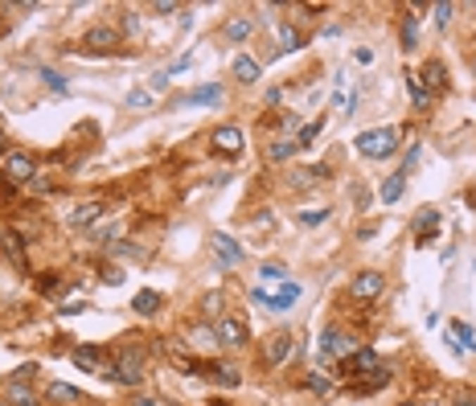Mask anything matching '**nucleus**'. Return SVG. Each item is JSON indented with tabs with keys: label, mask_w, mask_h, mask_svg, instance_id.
Returning a JSON list of instances; mask_svg holds the SVG:
<instances>
[{
	"label": "nucleus",
	"mask_w": 476,
	"mask_h": 406,
	"mask_svg": "<svg viewBox=\"0 0 476 406\" xmlns=\"http://www.w3.org/2000/svg\"><path fill=\"white\" fill-rule=\"evenodd\" d=\"M394 148H399V132H394V127H374V132H361V136H357V152L370 156V160L394 156Z\"/></svg>",
	"instance_id": "1"
},
{
	"label": "nucleus",
	"mask_w": 476,
	"mask_h": 406,
	"mask_svg": "<svg viewBox=\"0 0 476 406\" xmlns=\"http://www.w3.org/2000/svg\"><path fill=\"white\" fill-rule=\"evenodd\" d=\"M111 361H115V382L119 386H140L144 382V353H140V349L123 345Z\"/></svg>",
	"instance_id": "2"
},
{
	"label": "nucleus",
	"mask_w": 476,
	"mask_h": 406,
	"mask_svg": "<svg viewBox=\"0 0 476 406\" xmlns=\"http://www.w3.org/2000/svg\"><path fill=\"white\" fill-rule=\"evenodd\" d=\"M357 353V341L349 333H341V329H325L320 333V357L325 361H345Z\"/></svg>",
	"instance_id": "3"
},
{
	"label": "nucleus",
	"mask_w": 476,
	"mask_h": 406,
	"mask_svg": "<svg viewBox=\"0 0 476 406\" xmlns=\"http://www.w3.org/2000/svg\"><path fill=\"white\" fill-rule=\"evenodd\" d=\"M0 168H4V177L17 181V185H33V181H37V160H33L29 152H17V148L0 160Z\"/></svg>",
	"instance_id": "4"
},
{
	"label": "nucleus",
	"mask_w": 476,
	"mask_h": 406,
	"mask_svg": "<svg viewBox=\"0 0 476 406\" xmlns=\"http://www.w3.org/2000/svg\"><path fill=\"white\" fill-rule=\"evenodd\" d=\"M218 152H226V156H242V148H246V136H242V127L238 123H218L214 136H210Z\"/></svg>",
	"instance_id": "5"
},
{
	"label": "nucleus",
	"mask_w": 476,
	"mask_h": 406,
	"mask_svg": "<svg viewBox=\"0 0 476 406\" xmlns=\"http://www.w3.org/2000/svg\"><path fill=\"white\" fill-rule=\"evenodd\" d=\"M214 333H218V345L222 349H242L246 345V324L238 320V316H218V324H214Z\"/></svg>",
	"instance_id": "6"
},
{
	"label": "nucleus",
	"mask_w": 476,
	"mask_h": 406,
	"mask_svg": "<svg viewBox=\"0 0 476 406\" xmlns=\"http://www.w3.org/2000/svg\"><path fill=\"white\" fill-rule=\"evenodd\" d=\"M103 214H107L103 201H82V205H74L70 214H66V226H70V230H91V226H99Z\"/></svg>",
	"instance_id": "7"
},
{
	"label": "nucleus",
	"mask_w": 476,
	"mask_h": 406,
	"mask_svg": "<svg viewBox=\"0 0 476 406\" xmlns=\"http://www.w3.org/2000/svg\"><path fill=\"white\" fill-rule=\"evenodd\" d=\"M115 46H119V33L111 25H95V29L82 33V49L87 53H107V49H115Z\"/></svg>",
	"instance_id": "8"
},
{
	"label": "nucleus",
	"mask_w": 476,
	"mask_h": 406,
	"mask_svg": "<svg viewBox=\"0 0 476 406\" xmlns=\"http://www.w3.org/2000/svg\"><path fill=\"white\" fill-rule=\"evenodd\" d=\"M210 250H214V259L222 267H238V263H242V246H238L230 234H222V230L210 234Z\"/></svg>",
	"instance_id": "9"
},
{
	"label": "nucleus",
	"mask_w": 476,
	"mask_h": 406,
	"mask_svg": "<svg viewBox=\"0 0 476 406\" xmlns=\"http://www.w3.org/2000/svg\"><path fill=\"white\" fill-rule=\"evenodd\" d=\"M382 287H386L382 271H361V275H353V284H349V296L353 300H374V296H382Z\"/></svg>",
	"instance_id": "10"
},
{
	"label": "nucleus",
	"mask_w": 476,
	"mask_h": 406,
	"mask_svg": "<svg viewBox=\"0 0 476 406\" xmlns=\"http://www.w3.org/2000/svg\"><path fill=\"white\" fill-rule=\"evenodd\" d=\"M374 365H378V353H374V349H370V345H365V349H357L353 357H345V361H341V365H337V369H341V374H345V378H353V374H370V369H374Z\"/></svg>",
	"instance_id": "11"
},
{
	"label": "nucleus",
	"mask_w": 476,
	"mask_h": 406,
	"mask_svg": "<svg viewBox=\"0 0 476 406\" xmlns=\"http://www.w3.org/2000/svg\"><path fill=\"white\" fill-rule=\"evenodd\" d=\"M361 378H365V382H357L353 394H378V390H386V386H390V378H394V374H390V365H374V369H370V374H361Z\"/></svg>",
	"instance_id": "12"
},
{
	"label": "nucleus",
	"mask_w": 476,
	"mask_h": 406,
	"mask_svg": "<svg viewBox=\"0 0 476 406\" xmlns=\"http://www.w3.org/2000/svg\"><path fill=\"white\" fill-rule=\"evenodd\" d=\"M287 353H292V336L287 333H275L267 345H263V361H267V365H284Z\"/></svg>",
	"instance_id": "13"
},
{
	"label": "nucleus",
	"mask_w": 476,
	"mask_h": 406,
	"mask_svg": "<svg viewBox=\"0 0 476 406\" xmlns=\"http://www.w3.org/2000/svg\"><path fill=\"white\" fill-rule=\"evenodd\" d=\"M49 402L54 406H82V390L78 386H66V382H49Z\"/></svg>",
	"instance_id": "14"
},
{
	"label": "nucleus",
	"mask_w": 476,
	"mask_h": 406,
	"mask_svg": "<svg viewBox=\"0 0 476 406\" xmlns=\"http://www.w3.org/2000/svg\"><path fill=\"white\" fill-rule=\"evenodd\" d=\"M70 357H74V365H78V369H103V365H107V357H103V349H99V345H78Z\"/></svg>",
	"instance_id": "15"
},
{
	"label": "nucleus",
	"mask_w": 476,
	"mask_h": 406,
	"mask_svg": "<svg viewBox=\"0 0 476 406\" xmlns=\"http://www.w3.org/2000/svg\"><path fill=\"white\" fill-rule=\"evenodd\" d=\"M300 300V284H292V279H284V287H280V296H267V308L271 312H287L292 304Z\"/></svg>",
	"instance_id": "16"
},
{
	"label": "nucleus",
	"mask_w": 476,
	"mask_h": 406,
	"mask_svg": "<svg viewBox=\"0 0 476 406\" xmlns=\"http://www.w3.org/2000/svg\"><path fill=\"white\" fill-rule=\"evenodd\" d=\"M161 291H152V287H144V291H136V300H132V312H140V316H156L161 312Z\"/></svg>",
	"instance_id": "17"
},
{
	"label": "nucleus",
	"mask_w": 476,
	"mask_h": 406,
	"mask_svg": "<svg viewBox=\"0 0 476 406\" xmlns=\"http://www.w3.org/2000/svg\"><path fill=\"white\" fill-rule=\"evenodd\" d=\"M431 230H439V214L435 210H423L415 217V234H419V246H431Z\"/></svg>",
	"instance_id": "18"
},
{
	"label": "nucleus",
	"mask_w": 476,
	"mask_h": 406,
	"mask_svg": "<svg viewBox=\"0 0 476 406\" xmlns=\"http://www.w3.org/2000/svg\"><path fill=\"white\" fill-rule=\"evenodd\" d=\"M452 345L460 349V353H464V349L476 353V329H472V324H464V320H456V324H452Z\"/></svg>",
	"instance_id": "19"
},
{
	"label": "nucleus",
	"mask_w": 476,
	"mask_h": 406,
	"mask_svg": "<svg viewBox=\"0 0 476 406\" xmlns=\"http://www.w3.org/2000/svg\"><path fill=\"white\" fill-rule=\"evenodd\" d=\"M222 33H226L230 42H246V37L255 33V21H251V17H230V21L222 25Z\"/></svg>",
	"instance_id": "20"
},
{
	"label": "nucleus",
	"mask_w": 476,
	"mask_h": 406,
	"mask_svg": "<svg viewBox=\"0 0 476 406\" xmlns=\"http://www.w3.org/2000/svg\"><path fill=\"white\" fill-rule=\"evenodd\" d=\"M234 78L238 82H259V62L251 53H238L234 58Z\"/></svg>",
	"instance_id": "21"
},
{
	"label": "nucleus",
	"mask_w": 476,
	"mask_h": 406,
	"mask_svg": "<svg viewBox=\"0 0 476 406\" xmlns=\"http://www.w3.org/2000/svg\"><path fill=\"white\" fill-rule=\"evenodd\" d=\"M4 402L8 406H37V394L25 382H8V398H4Z\"/></svg>",
	"instance_id": "22"
},
{
	"label": "nucleus",
	"mask_w": 476,
	"mask_h": 406,
	"mask_svg": "<svg viewBox=\"0 0 476 406\" xmlns=\"http://www.w3.org/2000/svg\"><path fill=\"white\" fill-rule=\"evenodd\" d=\"M300 46H304L300 29H296V25H280V53H296Z\"/></svg>",
	"instance_id": "23"
},
{
	"label": "nucleus",
	"mask_w": 476,
	"mask_h": 406,
	"mask_svg": "<svg viewBox=\"0 0 476 406\" xmlns=\"http://www.w3.org/2000/svg\"><path fill=\"white\" fill-rule=\"evenodd\" d=\"M406 87H411V99H415V107L423 111V107H431V91L419 82V74H406Z\"/></svg>",
	"instance_id": "24"
},
{
	"label": "nucleus",
	"mask_w": 476,
	"mask_h": 406,
	"mask_svg": "<svg viewBox=\"0 0 476 406\" xmlns=\"http://www.w3.org/2000/svg\"><path fill=\"white\" fill-rule=\"evenodd\" d=\"M444 78H448V74H444V66H439V62H427V66H423V78H419V82H423L427 91H439V87H444Z\"/></svg>",
	"instance_id": "25"
},
{
	"label": "nucleus",
	"mask_w": 476,
	"mask_h": 406,
	"mask_svg": "<svg viewBox=\"0 0 476 406\" xmlns=\"http://www.w3.org/2000/svg\"><path fill=\"white\" fill-rule=\"evenodd\" d=\"M403 172H394V177H386V185H382V201H386V205H394V201H399V197H403Z\"/></svg>",
	"instance_id": "26"
},
{
	"label": "nucleus",
	"mask_w": 476,
	"mask_h": 406,
	"mask_svg": "<svg viewBox=\"0 0 476 406\" xmlns=\"http://www.w3.org/2000/svg\"><path fill=\"white\" fill-rule=\"evenodd\" d=\"M296 148H300L296 140H275L271 148H267V160H292V156H296Z\"/></svg>",
	"instance_id": "27"
},
{
	"label": "nucleus",
	"mask_w": 476,
	"mask_h": 406,
	"mask_svg": "<svg viewBox=\"0 0 476 406\" xmlns=\"http://www.w3.org/2000/svg\"><path fill=\"white\" fill-rule=\"evenodd\" d=\"M42 82H46L54 95H66V91H70V82H66L58 70H49V66H42Z\"/></svg>",
	"instance_id": "28"
},
{
	"label": "nucleus",
	"mask_w": 476,
	"mask_h": 406,
	"mask_svg": "<svg viewBox=\"0 0 476 406\" xmlns=\"http://www.w3.org/2000/svg\"><path fill=\"white\" fill-rule=\"evenodd\" d=\"M333 111L337 115H349V111H353V91H349V87H337L333 91Z\"/></svg>",
	"instance_id": "29"
},
{
	"label": "nucleus",
	"mask_w": 476,
	"mask_h": 406,
	"mask_svg": "<svg viewBox=\"0 0 476 406\" xmlns=\"http://www.w3.org/2000/svg\"><path fill=\"white\" fill-rule=\"evenodd\" d=\"M193 345H197V349H214V345H218V333L210 329V324H206V329H193Z\"/></svg>",
	"instance_id": "30"
},
{
	"label": "nucleus",
	"mask_w": 476,
	"mask_h": 406,
	"mask_svg": "<svg viewBox=\"0 0 476 406\" xmlns=\"http://www.w3.org/2000/svg\"><path fill=\"white\" fill-rule=\"evenodd\" d=\"M222 99V87H201V91H193L185 103H218Z\"/></svg>",
	"instance_id": "31"
},
{
	"label": "nucleus",
	"mask_w": 476,
	"mask_h": 406,
	"mask_svg": "<svg viewBox=\"0 0 476 406\" xmlns=\"http://www.w3.org/2000/svg\"><path fill=\"white\" fill-rule=\"evenodd\" d=\"M304 386H308L312 394H329V390H333V382H329L325 374H308V378H304Z\"/></svg>",
	"instance_id": "32"
},
{
	"label": "nucleus",
	"mask_w": 476,
	"mask_h": 406,
	"mask_svg": "<svg viewBox=\"0 0 476 406\" xmlns=\"http://www.w3.org/2000/svg\"><path fill=\"white\" fill-rule=\"evenodd\" d=\"M284 267L280 263H263V271H259V279H267V284H284Z\"/></svg>",
	"instance_id": "33"
},
{
	"label": "nucleus",
	"mask_w": 476,
	"mask_h": 406,
	"mask_svg": "<svg viewBox=\"0 0 476 406\" xmlns=\"http://www.w3.org/2000/svg\"><path fill=\"white\" fill-rule=\"evenodd\" d=\"M214 374H218V382H222V386H238V382H242V374H238L234 365H218Z\"/></svg>",
	"instance_id": "34"
},
{
	"label": "nucleus",
	"mask_w": 476,
	"mask_h": 406,
	"mask_svg": "<svg viewBox=\"0 0 476 406\" xmlns=\"http://www.w3.org/2000/svg\"><path fill=\"white\" fill-rule=\"evenodd\" d=\"M316 136H320V120L308 123V127H300V132H296V144H300V148H308V144L316 140Z\"/></svg>",
	"instance_id": "35"
},
{
	"label": "nucleus",
	"mask_w": 476,
	"mask_h": 406,
	"mask_svg": "<svg viewBox=\"0 0 476 406\" xmlns=\"http://www.w3.org/2000/svg\"><path fill=\"white\" fill-rule=\"evenodd\" d=\"M415 42H419V21H415V17H406V21H403V46L411 49Z\"/></svg>",
	"instance_id": "36"
},
{
	"label": "nucleus",
	"mask_w": 476,
	"mask_h": 406,
	"mask_svg": "<svg viewBox=\"0 0 476 406\" xmlns=\"http://www.w3.org/2000/svg\"><path fill=\"white\" fill-rule=\"evenodd\" d=\"M329 214H333V210H304V214H300V226H320Z\"/></svg>",
	"instance_id": "37"
},
{
	"label": "nucleus",
	"mask_w": 476,
	"mask_h": 406,
	"mask_svg": "<svg viewBox=\"0 0 476 406\" xmlns=\"http://www.w3.org/2000/svg\"><path fill=\"white\" fill-rule=\"evenodd\" d=\"M452 13H456V4H448V0L435 4V25H448V21H452Z\"/></svg>",
	"instance_id": "38"
},
{
	"label": "nucleus",
	"mask_w": 476,
	"mask_h": 406,
	"mask_svg": "<svg viewBox=\"0 0 476 406\" xmlns=\"http://www.w3.org/2000/svg\"><path fill=\"white\" fill-rule=\"evenodd\" d=\"M152 103V91H132L127 95V107H148Z\"/></svg>",
	"instance_id": "39"
},
{
	"label": "nucleus",
	"mask_w": 476,
	"mask_h": 406,
	"mask_svg": "<svg viewBox=\"0 0 476 406\" xmlns=\"http://www.w3.org/2000/svg\"><path fill=\"white\" fill-rule=\"evenodd\" d=\"M37 287H42V291H49V296H54V291H58V275H42V279H37Z\"/></svg>",
	"instance_id": "40"
},
{
	"label": "nucleus",
	"mask_w": 476,
	"mask_h": 406,
	"mask_svg": "<svg viewBox=\"0 0 476 406\" xmlns=\"http://www.w3.org/2000/svg\"><path fill=\"white\" fill-rule=\"evenodd\" d=\"M168 78H173L168 70H156V74H152V91H165V87H168Z\"/></svg>",
	"instance_id": "41"
},
{
	"label": "nucleus",
	"mask_w": 476,
	"mask_h": 406,
	"mask_svg": "<svg viewBox=\"0 0 476 406\" xmlns=\"http://www.w3.org/2000/svg\"><path fill=\"white\" fill-rule=\"evenodd\" d=\"M189 66H193V58H189V53H185L181 62H173V66H168V74H185V70H189Z\"/></svg>",
	"instance_id": "42"
},
{
	"label": "nucleus",
	"mask_w": 476,
	"mask_h": 406,
	"mask_svg": "<svg viewBox=\"0 0 476 406\" xmlns=\"http://www.w3.org/2000/svg\"><path fill=\"white\" fill-rule=\"evenodd\" d=\"M201 308H206V312H218V308H222V296H218V291H210V296H206V304H201Z\"/></svg>",
	"instance_id": "43"
},
{
	"label": "nucleus",
	"mask_w": 476,
	"mask_h": 406,
	"mask_svg": "<svg viewBox=\"0 0 476 406\" xmlns=\"http://www.w3.org/2000/svg\"><path fill=\"white\" fill-rule=\"evenodd\" d=\"M29 378H33V365H21V369L13 374V382H25V386H29Z\"/></svg>",
	"instance_id": "44"
},
{
	"label": "nucleus",
	"mask_w": 476,
	"mask_h": 406,
	"mask_svg": "<svg viewBox=\"0 0 476 406\" xmlns=\"http://www.w3.org/2000/svg\"><path fill=\"white\" fill-rule=\"evenodd\" d=\"M103 284H123V275H119L115 267H107V271H103Z\"/></svg>",
	"instance_id": "45"
},
{
	"label": "nucleus",
	"mask_w": 476,
	"mask_h": 406,
	"mask_svg": "<svg viewBox=\"0 0 476 406\" xmlns=\"http://www.w3.org/2000/svg\"><path fill=\"white\" fill-rule=\"evenodd\" d=\"M280 99H284V91H280V87H271V91H267V107H275Z\"/></svg>",
	"instance_id": "46"
},
{
	"label": "nucleus",
	"mask_w": 476,
	"mask_h": 406,
	"mask_svg": "<svg viewBox=\"0 0 476 406\" xmlns=\"http://www.w3.org/2000/svg\"><path fill=\"white\" fill-rule=\"evenodd\" d=\"M8 156V136H4V127H0V160Z\"/></svg>",
	"instance_id": "47"
},
{
	"label": "nucleus",
	"mask_w": 476,
	"mask_h": 406,
	"mask_svg": "<svg viewBox=\"0 0 476 406\" xmlns=\"http://www.w3.org/2000/svg\"><path fill=\"white\" fill-rule=\"evenodd\" d=\"M136 406H168V402H161V398H136Z\"/></svg>",
	"instance_id": "48"
},
{
	"label": "nucleus",
	"mask_w": 476,
	"mask_h": 406,
	"mask_svg": "<svg viewBox=\"0 0 476 406\" xmlns=\"http://www.w3.org/2000/svg\"><path fill=\"white\" fill-rule=\"evenodd\" d=\"M468 406H476V398H472V402H468Z\"/></svg>",
	"instance_id": "49"
},
{
	"label": "nucleus",
	"mask_w": 476,
	"mask_h": 406,
	"mask_svg": "<svg viewBox=\"0 0 476 406\" xmlns=\"http://www.w3.org/2000/svg\"><path fill=\"white\" fill-rule=\"evenodd\" d=\"M403 406H415V402H403Z\"/></svg>",
	"instance_id": "50"
},
{
	"label": "nucleus",
	"mask_w": 476,
	"mask_h": 406,
	"mask_svg": "<svg viewBox=\"0 0 476 406\" xmlns=\"http://www.w3.org/2000/svg\"><path fill=\"white\" fill-rule=\"evenodd\" d=\"M0 406H8V402H0Z\"/></svg>",
	"instance_id": "51"
}]
</instances>
